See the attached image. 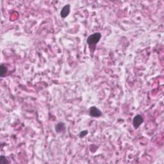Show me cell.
<instances>
[{"instance_id": "obj_6", "label": "cell", "mask_w": 164, "mask_h": 164, "mask_svg": "<svg viewBox=\"0 0 164 164\" xmlns=\"http://www.w3.org/2000/svg\"><path fill=\"white\" fill-rule=\"evenodd\" d=\"M8 72V68L5 63H1L0 65V76L1 78L5 77Z\"/></svg>"}, {"instance_id": "obj_7", "label": "cell", "mask_w": 164, "mask_h": 164, "mask_svg": "<svg viewBox=\"0 0 164 164\" xmlns=\"http://www.w3.org/2000/svg\"><path fill=\"white\" fill-rule=\"evenodd\" d=\"M10 162L5 156L1 155L0 156V164H8Z\"/></svg>"}, {"instance_id": "obj_2", "label": "cell", "mask_w": 164, "mask_h": 164, "mask_svg": "<svg viewBox=\"0 0 164 164\" xmlns=\"http://www.w3.org/2000/svg\"><path fill=\"white\" fill-rule=\"evenodd\" d=\"M89 115L92 118H98L102 116V112L95 106H92L89 109Z\"/></svg>"}, {"instance_id": "obj_3", "label": "cell", "mask_w": 164, "mask_h": 164, "mask_svg": "<svg viewBox=\"0 0 164 164\" xmlns=\"http://www.w3.org/2000/svg\"><path fill=\"white\" fill-rule=\"evenodd\" d=\"M143 122H144V118L142 117V115L140 114L136 115L134 117V118L133 119L132 124L135 129L139 128V127L142 125V124Z\"/></svg>"}, {"instance_id": "obj_8", "label": "cell", "mask_w": 164, "mask_h": 164, "mask_svg": "<svg viewBox=\"0 0 164 164\" xmlns=\"http://www.w3.org/2000/svg\"><path fill=\"white\" fill-rule=\"evenodd\" d=\"M88 131L87 130H83L82 132H80L79 133V137L80 138H83L85 137L88 134Z\"/></svg>"}, {"instance_id": "obj_5", "label": "cell", "mask_w": 164, "mask_h": 164, "mask_svg": "<svg viewBox=\"0 0 164 164\" xmlns=\"http://www.w3.org/2000/svg\"><path fill=\"white\" fill-rule=\"evenodd\" d=\"M55 132L57 133H65L66 130L65 125L63 122H59L55 125Z\"/></svg>"}, {"instance_id": "obj_1", "label": "cell", "mask_w": 164, "mask_h": 164, "mask_svg": "<svg viewBox=\"0 0 164 164\" xmlns=\"http://www.w3.org/2000/svg\"><path fill=\"white\" fill-rule=\"evenodd\" d=\"M101 37V33L99 32L94 33L88 37L87 39V44H88L90 51L93 53L95 51L96 45L100 41Z\"/></svg>"}, {"instance_id": "obj_4", "label": "cell", "mask_w": 164, "mask_h": 164, "mask_svg": "<svg viewBox=\"0 0 164 164\" xmlns=\"http://www.w3.org/2000/svg\"><path fill=\"white\" fill-rule=\"evenodd\" d=\"M70 12H71V5L69 4H67L63 6L61 11H60V16L62 18L65 19L69 15Z\"/></svg>"}]
</instances>
